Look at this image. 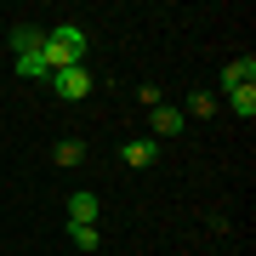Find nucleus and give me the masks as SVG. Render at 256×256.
I'll list each match as a JSON object with an SVG mask.
<instances>
[{
	"label": "nucleus",
	"instance_id": "f257e3e1",
	"mask_svg": "<svg viewBox=\"0 0 256 256\" xmlns=\"http://www.w3.org/2000/svg\"><path fill=\"white\" fill-rule=\"evenodd\" d=\"M40 63H46V74L86 63V34L68 28V23H63V28H46V40H40Z\"/></svg>",
	"mask_w": 256,
	"mask_h": 256
},
{
	"label": "nucleus",
	"instance_id": "f03ea898",
	"mask_svg": "<svg viewBox=\"0 0 256 256\" xmlns=\"http://www.w3.org/2000/svg\"><path fill=\"white\" fill-rule=\"evenodd\" d=\"M52 80V92L57 97H68V102H80V97H92V86H97V74L86 68V63H74V68H57V74H46Z\"/></svg>",
	"mask_w": 256,
	"mask_h": 256
},
{
	"label": "nucleus",
	"instance_id": "7ed1b4c3",
	"mask_svg": "<svg viewBox=\"0 0 256 256\" xmlns=\"http://www.w3.org/2000/svg\"><path fill=\"white\" fill-rule=\"evenodd\" d=\"M154 154H160V148H154V137H131L126 148H120V160H126L131 171H148V165H154Z\"/></svg>",
	"mask_w": 256,
	"mask_h": 256
},
{
	"label": "nucleus",
	"instance_id": "20e7f679",
	"mask_svg": "<svg viewBox=\"0 0 256 256\" xmlns=\"http://www.w3.org/2000/svg\"><path fill=\"white\" fill-rule=\"evenodd\" d=\"M239 86H256V57H239L222 68V92H239Z\"/></svg>",
	"mask_w": 256,
	"mask_h": 256
},
{
	"label": "nucleus",
	"instance_id": "39448f33",
	"mask_svg": "<svg viewBox=\"0 0 256 256\" xmlns=\"http://www.w3.org/2000/svg\"><path fill=\"white\" fill-rule=\"evenodd\" d=\"M148 114H154V137H176V131L188 126V120H182V108H165V102H154Z\"/></svg>",
	"mask_w": 256,
	"mask_h": 256
},
{
	"label": "nucleus",
	"instance_id": "423d86ee",
	"mask_svg": "<svg viewBox=\"0 0 256 256\" xmlns=\"http://www.w3.org/2000/svg\"><path fill=\"white\" fill-rule=\"evenodd\" d=\"M97 210H102L97 194H68V222H92L97 228Z\"/></svg>",
	"mask_w": 256,
	"mask_h": 256
},
{
	"label": "nucleus",
	"instance_id": "0eeeda50",
	"mask_svg": "<svg viewBox=\"0 0 256 256\" xmlns=\"http://www.w3.org/2000/svg\"><path fill=\"white\" fill-rule=\"evenodd\" d=\"M52 160L63 165V171H74V165H86V142H74V137H68V142H57V148H52Z\"/></svg>",
	"mask_w": 256,
	"mask_h": 256
},
{
	"label": "nucleus",
	"instance_id": "6e6552de",
	"mask_svg": "<svg viewBox=\"0 0 256 256\" xmlns=\"http://www.w3.org/2000/svg\"><path fill=\"white\" fill-rule=\"evenodd\" d=\"M228 108L239 120H256V86H239V92H228Z\"/></svg>",
	"mask_w": 256,
	"mask_h": 256
},
{
	"label": "nucleus",
	"instance_id": "1a4fd4ad",
	"mask_svg": "<svg viewBox=\"0 0 256 256\" xmlns=\"http://www.w3.org/2000/svg\"><path fill=\"white\" fill-rule=\"evenodd\" d=\"M188 114H194V120H210V114H216V97H210V92H194V97L182 102V120H188Z\"/></svg>",
	"mask_w": 256,
	"mask_h": 256
},
{
	"label": "nucleus",
	"instance_id": "9d476101",
	"mask_svg": "<svg viewBox=\"0 0 256 256\" xmlns=\"http://www.w3.org/2000/svg\"><path fill=\"white\" fill-rule=\"evenodd\" d=\"M40 40H46V28H12V52H40Z\"/></svg>",
	"mask_w": 256,
	"mask_h": 256
},
{
	"label": "nucleus",
	"instance_id": "9b49d317",
	"mask_svg": "<svg viewBox=\"0 0 256 256\" xmlns=\"http://www.w3.org/2000/svg\"><path fill=\"white\" fill-rule=\"evenodd\" d=\"M68 239H74L80 250H97V245H102V234L92 228V222H68Z\"/></svg>",
	"mask_w": 256,
	"mask_h": 256
},
{
	"label": "nucleus",
	"instance_id": "f8f14e48",
	"mask_svg": "<svg viewBox=\"0 0 256 256\" xmlns=\"http://www.w3.org/2000/svg\"><path fill=\"white\" fill-rule=\"evenodd\" d=\"M18 74H23V80H46V63H40V52H23V57H18Z\"/></svg>",
	"mask_w": 256,
	"mask_h": 256
}]
</instances>
